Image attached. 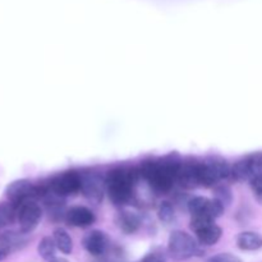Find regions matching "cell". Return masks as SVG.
I'll list each match as a JSON object with an SVG mask.
<instances>
[{"label":"cell","mask_w":262,"mask_h":262,"mask_svg":"<svg viewBox=\"0 0 262 262\" xmlns=\"http://www.w3.org/2000/svg\"><path fill=\"white\" fill-rule=\"evenodd\" d=\"M136 173L127 169H114L107 174L105 187L109 199L115 206H124L132 200Z\"/></svg>","instance_id":"cell-2"},{"label":"cell","mask_w":262,"mask_h":262,"mask_svg":"<svg viewBox=\"0 0 262 262\" xmlns=\"http://www.w3.org/2000/svg\"><path fill=\"white\" fill-rule=\"evenodd\" d=\"M66 222L74 228H89L95 223L96 217L90 209L84 206H74L66 212Z\"/></svg>","instance_id":"cell-10"},{"label":"cell","mask_w":262,"mask_h":262,"mask_svg":"<svg viewBox=\"0 0 262 262\" xmlns=\"http://www.w3.org/2000/svg\"><path fill=\"white\" fill-rule=\"evenodd\" d=\"M138 262H165V255L160 250H152Z\"/></svg>","instance_id":"cell-20"},{"label":"cell","mask_w":262,"mask_h":262,"mask_svg":"<svg viewBox=\"0 0 262 262\" xmlns=\"http://www.w3.org/2000/svg\"><path fill=\"white\" fill-rule=\"evenodd\" d=\"M225 206L217 200H210L207 197L197 196L189 200L188 211L192 217H206L215 220L224 212Z\"/></svg>","instance_id":"cell-7"},{"label":"cell","mask_w":262,"mask_h":262,"mask_svg":"<svg viewBox=\"0 0 262 262\" xmlns=\"http://www.w3.org/2000/svg\"><path fill=\"white\" fill-rule=\"evenodd\" d=\"M56 245L54 242L53 237H43L42 239L38 243V255L43 258V260L50 262L51 260L55 258V252H56Z\"/></svg>","instance_id":"cell-15"},{"label":"cell","mask_w":262,"mask_h":262,"mask_svg":"<svg viewBox=\"0 0 262 262\" xmlns=\"http://www.w3.org/2000/svg\"><path fill=\"white\" fill-rule=\"evenodd\" d=\"M50 262H69V261H67L66 258H59V257H55V258H54V260H51Z\"/></svg>","instance_id":"cell-23"},{"label":"cell","mask_w":262,"mask_h":262,"mask_svg":"<svg viewBox=\"0 0 262 262\" xmlns=\"http://www.w3.org/2000/svg\"><path fill=\"white\" fill-rule=\"evenodd\" d=\"M118 224L123 232L127 233V234H133L140 229L141 219L135 212L123 211L120 212L119 217H118Z\"/></svg>","instance_id":"cell-13"},{"label":"cell","mask_w":262,"mask_h":262,"mask_svg":"<svg viewBox=\"0 0 262 262\" xmlns=\"http://www.w3.org/2000/svg\"><path fill=\"white\" fill-rule=\"evenodd\" d=\"M179 163L171 160L151 161L141 169V174L156 193H168L177 182V169Z\"/></svg>","instance_id":"cell-1"},{"label":"cell","mask_w":262,"mask_h":262,"mask_svg":"<svg viewBox=\"0 0 262 262\" xmlns=\"http://www.w3.org/2000/svg\"><path fill=\"white\" fill-rule=\"evenodd\" d=\"M82 243H83L84 250L95 257L102 256L109 248V238L101 230H91L87 233Z\"/></svg>","instance_id":"cell-8"},{"label":"cell","mask_w":262,"mask_h":262,"mask_svg":"<svg viewBox=\"0 0 262 262\" xmlns=\"http://www.w3.org/2000/svg\"><path fill=\"white\" fill-rule=\"evenodd\" d=\"M158 216L160 222L165 223V224H170L174 219H176V214H174V209L169 202H163L158 210Z\"/></svg>","instance_id":"cell-17"},{"label":"cell","mask_w":262,"mask_h":262,"mask_svg":"<svg viewBox=\"0 0 262 262\" xmlns=\"http://www.w3.org/2000/svg\"><path fill=\"white\" fill-rule=\"evenodd\" d=\"M237 246L239 250L242 251H248V252H252V251H258L262 248V235L257 232H242L237 237Z\"/></svg>","instance_id":"cell-12"},{"label":"cell","mask_w":262,"mask_h":262,"mask_svg":"<svg viewBox=\"0 0 262 262\" xmlns=\"http://www.w3.org/2000/svg\"><path fill=\"white\" fill-rule=\"evenodd\" d=\"M206 262H242L237 256L230 255V253H219L212 257H210Z\"/></svg>","instance_id":"cell-21"},{"label":"cell","mask_w":262,"mask_h":262,"mask_svg":"<svg viewBox=\"0 0 262 262\" xmlns=\"http://www.w3.org/2000/svg\"><path fill=\"white\" fill-rule=\"evenodd\" d=\"M15 209H17V220L19 223V230L25 234H30L37 227L41 216H42V210H41L40 205L35 200H30V201L15 205Z\"/></svg>","instance_id":"cell-6"},{"label":"cell","mask_w":262,"mask_h":262,"mask_svg":"<svg viewBox=\"0 0 262 262\" xmlns=\"http://www.w3.org/2000/svg\"><path fill=\"white\" fill-rule=\"evenodd\" d=\"M250 186L253 192V196L256 197L257 202L262 205V176L253 177L252 179H250Z\"/></svg>","instance_id":"cell-19"},{"label":"cell","mask_w":262,"mask_h":262,"mask_svg":"<svg viewBox=\"0 0 262 262\" xmlns=\"http://www.w3.org/2000/svg\"><path fill=\"white\" fill-rule=\"evenodd\" d=\"M215 200H217V201H219L220 204L224 205V206H228L233 200L232 191H230L229 187L227 186L215 187Z\"/></svg>","instance_id":"cell-18"},{"label":"cell","mask_w":262,"mask_h":262,"mask_svg":"<svg viewBox=\"0 0 262 262\" xmlns=\"http://www.w3.org/2000/svg\"><path fill=\"white\" fill-rule=\"evenodd\" d=\"M51 193L58 197L74 196L82 191V176L76 171H67L54 177L49 183Z\"/></svg>","instance_id":"cell-4"},{"label":"cell","mask_w":262,"mask_h":262,"mask_svg":"<svg viewBox=\"0 0 262 262\" xmlns=\"http://www.w3.org/2000/svg\"><path fill=\"white\" fill-rule=\"evenodd\" d=\"M176 179L183 188L192 189L200 187L199 163H179Z\"/></svg>","instance_id":"cell-9"},{"label":"cell","mask_w":262,"mask_h":262,"mask_svg":"<svg viewBox=\"0 0 262 262\" xmlns=\"http://www.w3.org/2000/svg\"><path fill=\"white\" fill-rule=\"evenodd\" d=\"M10 253H12V252H10V251L8 250L7 247H4V246L0 245V261H3L5 257H8Z\"/></svg>","instance_id":"cell-22"},{"label":"cell","mask_w":262,"mask_h":262,"mask_svg":"<svg viewBox=\"0 0 262 262\" xmlns=\"http://www.w3.org/2000/svg\"><path fill=\"white\" fill-rule=\"evenodd\" d=\"M200 252L199 242L183 230L171 232L168 241V253L176 261H184Z\"/></svg>","instance_id":"cell-3"},{"label":"cell","mask_w":262,"mask_h":262,"mask_svg":"<svg viewBox=\"0 0 262 262\" xmlns=\"http://www.w3.org/2000/svg\"><path fill=\"white\" fill-rule=\"evenodd\" d=\"M191 229L196 234L197 242L202 246H214L222 238V228L215 224V220L206 217H192Z\"/></svg>","instance_id":"cell-5"},{"label":"cell","mask_w":262,"mask_h":262,"mask_svg":"<svg viewBox=\"0 0 262 262\" xmlns=\"http://www.w3.org/2000/svg\"><path fill=\"white\" fill-rule=\"evenodd\" d=\"M84 196L95 202L101 201L102 199V183L100 178L95 174L82 176V191Z\"/></svg>","instance_id":"cell-11"},{"label":"cell","mask_w":262,"mask_h":262,"mask_svg":"<svg viewBox=\"0 0 262 262\" xmlns=\"http://www.w3.org/2000/svg\"><path fill=\"white\" fill-rule=\"evenodd\" d=\"M54 242H55L56 248L60 251L64 255H69L73 250V241H72L71 235L68 234L66 229L63 228H56L53 233Z\"/></svg>","instance_id":"cell-14"},{"label":"cell","mask_w":262,"mask_h":262,"mask_svg":"<svg viewBox=\"0 0 262 262\" xmlns=\"http://www.w3.org/2000/svg\"><path fill=\"white\" fill-rule=\"evenodd\" d=\"M17 219V209L13 204L0 205V229L12 224Z\"/></svg>","instance_id":"cell-16"}]
</instances>
